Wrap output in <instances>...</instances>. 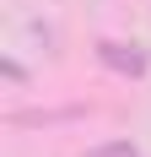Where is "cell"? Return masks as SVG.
Here are the masks:
<instances>
[{"label": "cell", "instance_id": "7a4b0ae2", "mask_svg": "<svg viewBox=\"0 0 151 157\" xmlns=\"http://www.w3.org/2000/svg\"><path fill=\"white\" fill-rule=\"evenodd\" d=\"M81 157H140V146L130 141V136H119V141H97V146H87Z\"/></svg>", "mask_w": 151, "mask_h": 157}, {"label": "cell", "instance_id": "3957f363", "mask_svg": "<svg viewBox=\"0 0 151 157\" xmlns=\"http://www.w3.org/2000/svg\"><path fill=\"white\" fill-rule=\"evenodd\" d=\"M0 71H6V81H16V87L27 81V71H22V60H6V65H0Z\"/></svg>", "mask_w": 151, "mask_h": 157}, {"label": "cell", "instance_id": "6da1fadb", "mask_svg": "<svg viewBox=\"0 0 151 157\" xmlns=\"http://www.w3.org/2000/svg\"><path fill=\"white\" fill-rule=\"evenodd\" d=\"M92 54H97V65H103V71L130 76V81H140V76L151 71V54L135 44V38H130V44H124V38H97V44H92Z\"/></svg>", "mask_w": 151, "mask_h": 157}]
</instances>
